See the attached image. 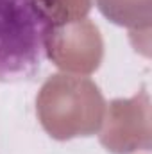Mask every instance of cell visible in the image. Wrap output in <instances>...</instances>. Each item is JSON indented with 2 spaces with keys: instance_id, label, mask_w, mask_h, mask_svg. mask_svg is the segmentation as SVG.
Returning <instances> with one entry per match:
<instances>
[{
  "instance_id": "cell-1",
  "label": "cell",
  "mask_w": 152,
  "mask_h": 154,
  "mask_svg": "<svg viewBox=\"0 0 152 154\" xmlns=\"http://www.w3.org/2000/svg\"><path fill=\"white\" fill-rule=\"evenodd\" d=\"M54 32L45 0H0V81L34 75L48 59Z\"/></svg>"
}]
</instances>
